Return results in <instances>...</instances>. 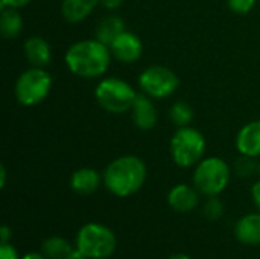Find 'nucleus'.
<instances>
[{
	"label": "nucleus",
	"mask_w": 260,
	"mask_h": 259,
	"mask_svg": "<svg viewBox=\"0 0 260 259\" xmlns=\"http://www.w3.org/2000/svg\"><path fill=\"white\" fill-rule=\"evenodd\" d=\"M206 153L204 136L192 127H180L171 140V156L180 168L198 165Z\"/></svg>",
	"instance_id": "6"
},
{
	"label": "nucleus",
	"mask_w": 260,
	"mask_h": 259,
	"mask_svg": "<svg viewBox=\"0 0 260 259\" xmlns=\"http://www.w3.org/2000/svg\"><path fill=\"white\" fill-rule=\"evenodd\" d=\"M259 171H260V163H259Z\"/></svg>",
	"instance_id": "33"
},
{
	"label": "nucleus",
	"mask_w": 260,
	"mask_h": 259,
	"mask_svg": "<svg viewBox=\"0 0 260 259\" xmlns=\"http://www.w3.org/2000/svg\"><path fill=\"white\" fill-rule=\"evenodd\" d=\"M236 148L241 154L260 157V119L244 125L236 136Z\"/></svg>",
	"instance_id": "12"
},
{
	"label": "nucleus",
	"mask_w": 260,
	"mask_h": 259,
	"mask_svg": "<svg viewBox=\"0 0 260 259\" xmlns=\"http://www.w3.org/2000/svg\"><path fill=\"white\" fill-rule=\"evenodd\" d=\"M251 198H253V203L256 205V208L260 211V180L256 182L251 188Z\"/></svg>",
	"instance_id": "27"
},
{
	"label": "nucleus",
	"mask_w": 260,
	"mask_h": 259,
	"mask_svg": "<svg viewBox=\"0 0 260 259\" xmlns=\"http://www.w3.org/2000/svg\"><path fill=\"white\" fill-rule=\"evenodd\" d=\"M72 250V244L62 237H50L41 244V253L47 259H66Z\"/></svg>",
	"instance_id": "19"
},
{
	"label": "nucleus",
	"mask_w": 260,
	"mask_h": 259,
	"mask_svg": "<svg viewBox=\"0 0 260 259\" xmlns=\"http://www.w3.org/2000/svg\"><path fill=\"white\" fill-rule=\"evenodd\" d=\"M203 214L207 220H212V221H216L224 215V205L218 198V195L207 198V202L203 205Z\"/></svg>",
	"instance_id": "21"
},
{
	"label": "nucleus",
	"mask_w": 260,
	"mask_h": 259,
	"mask_svg": "<svg viewBox=\"0 0 260 259\" xmlns=\"http://www.w3.org/2000/svg\"><path fill=\"white\" fill-rule=\"evenodd\" d=\"M66 259H88L81 250H78V249H73L70 253H69V256Z\"/></svg>",
	"instance_id": "29"
},
{
	"label": "nucleus",
	"mask_w": 260,
	"mask_h": 259,
	"mask_svg": "<svg viewBox=\"0 0 260 259\" xmlns=\"http://www.w3.org/2000/svg\"><path fill=\"white\" fill-rule=\"evenodd\" d=\"M131 110H133L134 125L139 130L148 131L155 127V124L158 121V110H157L155 104L152 102L151 96H148L145 93L137 95L136 102Z\"/></svg>",
	"instance_id": "10"
},
{
	"label": "nucleus",
	"mask_w": 260,
	"mask_h": 259,
	"mask_svg": "<svg viewBox=\"0 0 260 259\" xmlns=\"http://www.w3.org/2000/svg\"><path fill=\"white\" fill-rule=\"evenodd\" d=\"M24 55L32 67H46L52 60V49L49 41L43 37H29L24 41Z\"/></svg>",
	"instance_id": "14"
},
{
	"label": "nucleus",
	"mask_w": 260,
	"mask_h": 259,
	"mask_svg": "<svg viewBox=\"0 0 260 259\" xmlns=\"http://www.w3.org/2000/svg\"><path fill=\"white\" fill-rule=\"evenodd\" d=\"M101 5H102L105 9L116 11V9H119V8L123 5V0H101Z\"/></svg>",
	"instance_id": "26"
},
{
	"label": "nucleus",
	"mask_w": 260,
	"mask_h": 259,
	"mask_svg": "<svg viewBox=\"0 0 260 259\" xmlns=\"http://www.w3.org/2000/svg\"><path fill=\"white\" fill-rule=\"evenodd\" d=\"M23 29V17L15 8H2L0 31L6 40L17 38Z\"/></svg>",
	"instance_id": "18"
},
{
	"label": "nucleus",
	"mask_w": 260,
	"mask_h": 259,
	"mask_svg": "<svg viewBox=\"0 0 260 259\" xmlns=\"http://www.w3.org/2000/svg\"><path fill=\"white\" fill-rule=\"evenodd\" d=\"M110 63V47L96 38L76 41L66 52L69 70L79 78H98L108 70Z\"/></svg>",
	"instance_id": "1"
},
{
	"label": "nucleus",
	"mask_w": 260,
	"mask_h": 259,
	"mask_svg": "<svg viewBox=\"0 0 260 259\" xmlns=\"http://www.w3.org/2000/svg\"><path fill=\"white\" fill-rule=\"evenodd\" d=\"M0 234H2V244L9 243V238H11V235H12V232H11L9 226L3 224V226H2V229H0Z\"/></svg>",
	"instance_id": "28"
},
{
	"label": "nucleus",
	"mask_w": 260,
	"mask_h": 259,
	"mask_svg": "<svg viewBox=\"0 0 260 259\" xmlns=\"http://www.w3.org/2000/svg\"><path fill=\"white\" fill-rule=\"evenodd\" d=\"M110 50H111V55L114 58H117L119 61L134 63L143 53V43L136 34H133L129 31H123L110 44Z\"/></svg>",
	"instance_id": "9"
},
{
	"label": "nucleus",
	"mask_w": 260,
	"mask_h": 259,
	"mask_svg": "<svg viewBox=\"0 0 260 259\" xmlns=\"http://www.w3.org/2000/svg\"><path fill=\"white\" fill-rule=\"evenodd\" d=\"M227 5L235 14L244 15V14H248L254 8L256 0H227Z\"/></svg>",
	"instance_id": "23"
},
{
	"label": "nucleus",
	"mask_w": 260,
	"mask_h": 259,
	"mask_svg": "<svg viewBox=\"0 0 260 259\" xmlns=\"http://www.w3.org/2000/svg\"><path fill=\"white\" fill-rule=\"evenodd\" d=\"M230 166L225 160L219 157H206L203 159L193 172V185L200 194L207 197H216L230 183Z\"/></svg>",
	"instance_id": "5"
},
{
	"label": "nucleus",
	"mask_w": 260,
	"mask_h": 259,
	"mask_svg": "<svg viewBox=\"0 0 260 259\" xmlns=\"http://www.w3.org/2000/svg\"><path fill=\"white\" fill-rule=\"evenodd\" d=\"M169 118L177 127H189L193 121V108L186 101H177L169 110Z\"/></svg>",
	"instance_id": "20"
},
{
	"label": "nucleus",
	"mask_w": 260,
	"mask_h": 259,
	"mask_svg": "<svg viewBox=\"0 0 260 259\" xmlns=\"http://www.w3.org/2000/svg\"><path fill=\"white\" fill-rule=\"evenodd\" d=\"M116 235L101 223H87L76 235V249L88 259L110 258L116 252Z\"/></svg>",
	"instance_id": "3"
},
{
	"label": "nucleus",
	"mask_w": 260,
	"mask_h": 259,
	"mask_svg": "<svg viewBox=\"0 0 260 259\" xmlns=\"http://www.w3.org/2000/svg\"><path fill=\"white\" fill-rule=\"evenodd\" d=\"M256 169H259V165L256 163V157L241 154V157L235 163V171L241 177H250V176H253V172Z\"/></svg>",
	"instance_id": "22"
},
{
	"label": "nucleus",
	"mask_w": 260,
	"mask_h": 259,
	"mask_svg": "<svg viewBox=\"0 0 260 259\" xmlns=\"http://www.w3.org/2000/svg\"><path fill=\"white\" fill-rule=\"evenodd\" d=\"M0 259H20V258H18V252H17V249H15L12 244L6 243V244H2V246H0Z\"/></svg>",
	"instance_id": "24"
},
{
	"label": "nucleus",
	"mask_w": 260,
	"mask_h": 259,
	"mask_svg": "<svg viewBox=\"0 0 260 259\" xmlns=\"http://www.w3.org/2000/svg\"><path fill=\"white\" fill-rule=\"evenodd\" d=\"M168 203L177 212H190L200 205V191L190 185H175L168 194Z\"/></svg>",
	"instance_id": "11"
},
{
	"label": "nucleus",
	"mask_w": 260,
	"mask_h": 259,
	"mask_svg": "<svg viewBox=\"0 0 260 259\" xmlns=\"http://www.w3.org/2000/svg\"><path fill=\"white\" fill-rule=\"evenodd\" d=\"M98 5H101V0H62L61 12L69 23H79L85 20Z\"/></svg>",
	"instance_id": "16"
},
{
	"label": "nucleus",
	"mask_w": 260,
	"mask_h": 259,
	"mask_svg": "<svg viewBox=\"0 0 260 259\" xmlns=\"http://www.w3.org/2000/svg\"><path fill=\"white\" fill-rule=\"evenodd\" d=\"M137 95L139 93L129 82L113 76L102 79L94 90V96L99 105L114 114L129 111L136 102Z\"/></svg>",
	"instance_id": "4"
},
{
	"label": "nucleus",
	"mask_w": 260,
	"mask_h": 259,
	"mask_svg": "<svg viewBox=\"0 0 260 259\" xmlns=\"http://www.w3.org/2000/svg\"><path fill=\"white\" fill-rule=\"evenodd\" d=\"M52 89V76L43 67L24 70L15 82V98L24 107H34L43 102Z\"/></svg>",
	"instance_id": "7"
},
{
	"label": "nucleus",
	"mask_w": 260,
	"mask_h": 259,
	"mask_svg": "<svg viewBox=\"0 0 260 259\" xmlns=\"http://www.w3.org/2000/svg\"><path fill=\"white\" fill-rule=\"evenodd\" d=\"M32 0H0V6L2 8H23L26 6L27 3H30Z\"/></svg>",
	"instance_id": "25"
},
{
	"label": "nucleus",
	"mask_w": 260,
	"mask_h": 259,
	"mask_svg": "<svg viewBox=\"0 0 260 259\" xmlns=\"http://www.w3.org/2000/svg\"><path fill=\"white\" fill-rule=\"evenodd\" d=\"M142 92L154 99H165L175 93L180 85L178 76L165 66H149L139 76Z\"/></svg>",
	"instance_id": "8"
},
{
	"label": "nucleus",
	"mask_w": 260,
	"mask_h": 259,
	"mask_svg": "<svg viewBox=\"0 0 260 259\" xmlns=\"http://www.w3.org/2000/svg\"><path fill=\"white\" fill-rule=\"evenodd\" d=\"M21 259H47L43 253H37V252H30L27 255H24Z\"/></svg>",
	"instance_id": "31"
},
{
	"label": "nucleus",
	"mask_w": 260,
	"mask_h": 259,
	"mask_svg": "<svg viewBox=\"0 0 260 259\" xmlns=\"http://www.w3.org/2000/svg\"><path fill=\"white\" fill-rule=\"evenodd\" d=\"M104 177L93 168L76 169L70 177V188L78 195H91L98 191Z\"/></svg>",
	"instance_id": "13"
},
{
	"label": "nucleus",
	"mask_w": 260,
	"mask_h": 259,
	"mask_svg": "<svg viewBox=\"0 0 260 259\" xmlns=\"http://www.w3.org/2000/svg\"><path fill=\"white\" fill-rule=\"evenodd\" d=\"M105 188L116 197H129L140 191L146 182V165L137 156H122L114 159L105 168Z\"/></svg>",
	"instance_id": "2"
},
{
	"label": "nucleus",
	"mask_w": 260,
	"mask_h": 259,
	"mask_svg": "<svg viewBox=\"0 0 260 259\" xmlns=\"http://www.w3.org/2000/svg\"><path fill=\"white\" fill-rule=\"evenodd\" d=\"M235 237L242 244H260V214H248L239 218L235 226Z\"/></svg>",
	"instance_id": "15"
},
{
	"label": "nucleus",
	"mask_w": 260,
	"mask_h": 259,
	"mask_svg": "<svg viewBox=\"0 0 260 259\" xmlns=\"http://www.w3.org/2000/svg\"><path fill=\"white\" fill-rule=\"evenodd\" d=\"M6 185V168L5 165L0 166V188H5Z\"/></svg>",
	"instance_id": "30"
},
{
	"label": "nucleus",
	"mask_w": 260,
	"mask_h": 259,
	"mask_svg": "<svg viewBox=\"0 0 260 259\" xmlns=\"http://www.w3.org/2000/svg\"><path fill=\"white\" fill-rule=\"evenodd\" d=\"M169 259H190L189 256H186V255H174L172 258Z\"/></svg>",
	"instance_id": "32"
},
{
	"label": "nucleus",
	"mask_w": 260,
	"mask_h": 259,
	"mask_svg": "<svg viewBox=\"0 0 260 259\" xmlns=\"http://www.w3.org/2000/svg\"><path fill=\"white\" fill-rule=\"evenodd\" d=\"M125 29V21L122 17L119 15H107L105 18L101 20L99 26L96 27V40H99L101 43L107 44L110 47V44L123 32Z\"/></svg>",
	"instance_id": "17"
}]
</instances>
